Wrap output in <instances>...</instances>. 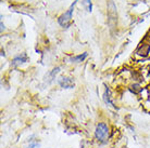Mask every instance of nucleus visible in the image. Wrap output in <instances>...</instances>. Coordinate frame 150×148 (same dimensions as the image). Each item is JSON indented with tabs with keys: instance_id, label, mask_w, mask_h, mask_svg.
<instances>
[{
	"instance_id": "f257e3e1",
	"label": "nucleus",
	"mask_w": 150,
	"mask_h": 148,
	"mask_svg": "<svg viewBox=\"0 0 150 148\" xmlns=\"http://www.w3.org/2000/svg\"><path fill=\"white\" fill-rule=\"evenodd\" d=\"M77 3V0H74L73 1V3L70 6L67 11L62 13V14L58 17V23H59V25L61 27H63V28H69L70 26H71V23H72V17H73V12H74V9H75V6Z\"/></svg>"
},
{
	"instance_id": "423d86ee",
	"label": "nucleus",
	"mask_w": 150,
	"mask_h": 148,
	"mask_svg": "<svg viewBox=\"0 0 150 148\" xmlns=\"http://www.w3.org/2000/svg\"><path fill=\"white\" fill-rule=\"evenodd\" d=\"M28 61H30V57H28V55H27L26 53H21V54L16 55L14 59H12L11 65L13 67H18L24 63H27Z\"/></svg>"
},
{
	"instance_id": "4468645a",
	"label": "nucleus",
	"mask_w": 150,
	"mask_h": 148,
	"mask_svg": "<svg viewBox=\"0 0 150 148\" xmlns=\"http://www.w3.org/2000/svg\"><path fill=\"white\" fill-rule=\"evenodd\" d=\"M148 96H149L148 98H149V101H150V89H149V94H148Z\"/></svg>"
},
{
	"instance_id": "f03ea898",
	"label": "nucleus",
	"mask_w": 150,
	"mask_h": 148,
	"mask_svg": "<svg viewBox=\"0 0 150 148\" xmlns=\"http://www.w3.org/2000/svg\"><path fill=\"white\" fill-rule=\"evenodd\" d=\"M110 135V129L108 124L105 122H100L98 123L97 126H96V130H95V137L98 142L100 143H105L107 140L109 138Z\"/></svg>"
},
{
	"instance_id": "6e6552de",
	"label": "nucleus",
	"mask_w": 150,
	"mask_h": 148,
	"mask_svg": "<svg viewBox=\"0 0 150 148\" xmlns=\"http://www.w3.org/2000/svg\"><path fill=\"white\" fill-rule=\"evenodd\" d=\"M128 90H129L133 94L138 95V94H140V93L143 92L144 88L140 85V83H138V82H133V83H131V84L128 85Z\"/></svg>"
},
{
	"instance_id": "9b49d317",
	"label": "nucleus",
	"mask_w": 150,
	"mask_h": 148,
	"mask_svg": "<svg viewBox=\"0 0 150 148\" xmlns=\"http://www.w3.org/2000/svg\"><path fill=\"white\" fill-rule=\"evenodd\" d=\"M83 7L85 8V10L87 12L93 11V1L91 0H82Z\"/></svg>"
},
{
	"instance_id": "f8f14e48",
	"label": "nucleus",
	"mask_w": 150,
	"mask_h": 148,
	"mask_svg": "<svg viewBox=\"0 0 150 148\" xmlns=\"http://www.w3.org/2000/svg\"><path fill=\"white\" fill-rule=\"evenodd\" d=\"M30 144L26 148H38L39 147V143L37 141H33V140H30Z\"/></svg>"
},
{
	"instance_id": "9d476101",
	"label": "nucleus",
	"mask_w": 150,
	"mask_h": 148,
	"mask_svg": "<svg viewBox=\"0 0 150 148\" xmlns=\"http://www.w3.org/2000/svg\"><path fill=\"white\" fill-rule=\"evenodd\" d=\"M60 69H61V67H59V66L54 67L52 71H50V73H49V74L46 76V81H47V82H51V81H52L53 79L56 78L57 75L60 73Z\"/></svg>"
},
{
	"instance_id": "1a4fd4ad",
	"label": "nucleus",
	"mask_w": 150,
	"mask_h": 148,
	"mask_svg": "<svg viewBox=\"0 0 150 148\" xmlns=\"http://www.w3.org/2000/svg\"><path fill=\"white\" fill-rule=\"evenodd\" d=\"M87 56H88V53L84 52V53H81L79 55L72 56L71 59H70V62H72V63H82V62H84L87 59Z\"/></svg>"
},
{
	"instance_id": "7ed1b4c3",
	"label": "nucleus",
	"mask_w": 150,
	"mask_h": 148,
	"mask_svg": "<svg viewBox=\"0 0 150 148\" xmlns=\"http://www.w3.org/2000/svg\"><path fill=\"white\" fill-rule=\"evenodd\" d=\"M107 14L109 23H116L117 21V11H116V6L113 0L107 1Z\"/></svg>"
},
{
	"instance_id": "39448f33",
	"label": "nucleus",
	"mask_w": 150,
	"mask_h": 148,
	"mask_svg": "<svg viewBox=\"0 0 150 148\" xmlns=\"http://www.w3.org/2000/svg\"><path fill=\"white\" fill-rule=\"evenodd\" d=\"M136 55L146 59L150 55V42H144L136 50Z\"/></svg>"
},
{
	"instance_id": "0eeeda50",
	"label": "nucleus",
	"mask_w": 150,
	"mask_h": 148,
	"mask_svg": "<svg viewBox=\"0 0 150 148\" xmlns=\"http://www.w3.org/2000/svg\"><path fill=\"white\" fill-rule=\"evenodd\" d=\"M102 98H103V102H105L107 105H109L111 107L115 108L116 106L114 105V103L112 102V94H111V90L109 89V87H107L105 85V92L102 94Z\"/></svg>"
},
{
	"instance_id": "ddd939ff",
	"label": "nucleus",
	"mask_w": 150,
	"mask_h": 148,
	"mask_svg": "<svg viewBox=\"0 0 150 148\" xmlns=\"http://www.w3.org/2000/svg\"><path fill=\"white\" fill-rule=\"evenodd\" d=\"M0 26H1V33H4V30H6V26H4V24L2 22L0 23Z\"/></svg>"
},
{
	"instance_id": "20e7f679",
	"label": "nucleus",
	"mask_w": 150,
	"mask_h": 148,
	"mask_svg": "<svg viewBox=\"0 0 150 148\" xmlns=\"http://www.w3.org/2000/svg\"><path fill=\"white\" fill-rule=\"evenodd\" d=\"M58 84L60 85L62 89H73L75 87V82L72 77L62 76L58 79Z\"/></svg>"
}]
</instances>
